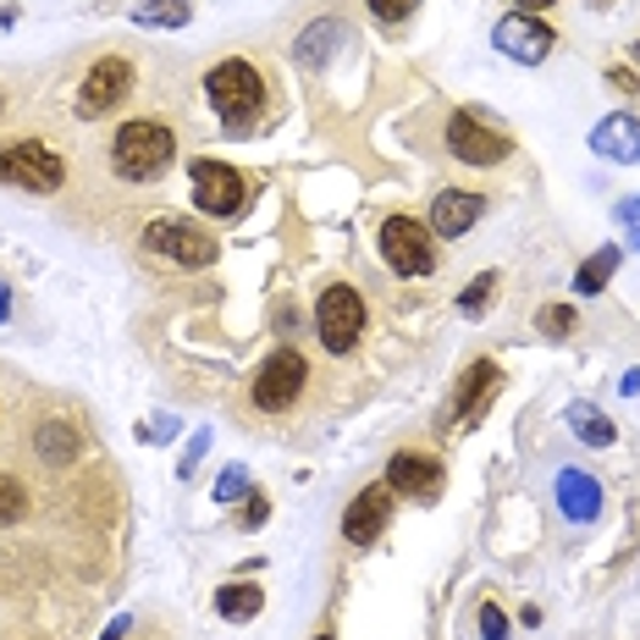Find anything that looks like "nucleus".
Here are the masks:
<instances>
[{
    "label": "nucleus",
    "mask_w": 640,
    "mask_h": 640,
    "mask_svg": "<svg viewBox=\"0 0 640 640\" xmlns=\"http://www.w3.org/2000/svg\"><path fill=\"white\" fill-rule=\"evenodd\" d=\"M177 156V139H171V128L166 122H122L117 128V139H111V166H117V177H128V182H156L160 171L171 166Z\"/></svg>",
    "instance_id": "f257e3e1"
},
{
    "label": "nucleus",
    "mask_w": 640,
    "mask_h": 640,
    "mask_svg": "<svg viewBox=\"0 0 640 640\" xmlns=\"http://www.w3.org/2000/svg\"><path fill=\"white\" fill-rule=\"evenodd\" d=\"M204 94H210V106H216L232 128H243V122L266 106V83H260V72H254L249 61H238V56L204 72Z\"/></svg>",
    "instance_id": "f03ea898"
},
{
    "label": "nucleus",
    "mask_w": 640,
    "mask_h": 640,
    "mask_svg": "<svg viewBox=\"0 0 640 640\" xmlns=\"http://www.w3.org/2000/svg\"><path fill=\"white\" fill-rule=\"evenodd\" d=\"M381 260H387L398 277H431V271H437L431 227H420L414 216H387V221H381Z\"/></svg>",
    "instance_id": "7ed1b4c3"
},
{
    "label": "nucleus",
    "mask_w": 640,
    "mask_h": 640,
    "mask_svg": "<svg viewBox=\"0 0 640 640\" xmlns=\"http://www.w3.org/2000/svg\"><path fill=\"white\" fill-rule=\"evenodd\" d=\"M0 182L11 188H28V193H56L67 182V166L56 150H44L39 139H22V144H6L0 150Z\"/></svg>",
    "instance_id": "20e7f679"
},
{
    "label": "nucleus",
    "mask_w": 640,
    "mask_h": 640,
    "mask_svg": "<svg viewBox=\"0 0 640 640\" xmlns=\"http://www.w3.org/2000/svg\"><path fill=\"white\" fill-rule=\"evenodd\" d=\"M304 381H310L304 353H299V348H277V353L260 364V376H254V409H266V414L293 409L299 392H304Z\"/></svg>",
    "instance_id": "39448f33"
},
{
    "label": "nucleus",
    "mask_w": 640,
    "mask_h": 640,
    "mask_svg": "<svg viewBox=\"0 0 640 640\" xmlns=\"http://www.w3.org/2000/svg\"><path fill=\"white\" fill-rule=\"evenodd\" d=\"M144 243L166 254V260H177V266H188V271H204V266H216V238L204 232V227H193V221H177V216H166V221H150L144 227Z\"/></svg>",
    "instance_id": "423d86ee"
},
{
    "label": "nucleus",
    "mask_w": 640,
    "mask_h": 640,
    "mask_svg": "<svg viewBox=\"0 0 640 640\" xmlns=\"http://www.w3.org/2000/svg\"><path fill=\"white\" fill-rule=\"evenodd\" d=\"M316 331L331 353H353V342L364 337V299L353 288H342V282L326 288L316 304Z\"/></svg>",
    "instance_id": "0eeeda50"
},
{
    "label": "nucleus",
    "mask_w": 640,
    "mask_h": 640,
    "mask_svg": "<svg viewBox=\"0 0 640 640\" xmlns=\"http://www.w3.org/2000/svg\"><path fill=\"white\" fill-rule=\"evenodd\" d=\"M188 177H193V204L204 216H238L249 204V188H243V177L227 160H204V156L188 160Z\"/></svg>",
    "instance_id": "6e6552de"
},
{
    "label": "nucleus",
    "mask_w": 640,
    "mask_h": 640,
    "mask_svg": "<svg viewBox=\"0 0 640 640\" xmlns=\"http://www.w3.org/2000/svg\"><path fill=\"white\" fill-rule=\"evenodd\" d=\"M497 392H502V370H497L491 359H476V364L464 370V381L453 387V403H448L442 426H453V420H459V426H480Z\"/></svg>",
    "instance_id": "1a4fd4ad"
},
{
    "label": "nucleus",
    "mask_w": 640,
    "mask_h": 640,
    "mask_svg": "<svg viewBox=\"0 0 640 640\" xmlns=\"http://www.w3.org/2000/svg\"><path fill=\"white\" fill-rule=\"evenodd\" d=\"M448 150L459 160H470V166H497V160H508V133L502 128H486L476 111H453V122H448Z\"/></svg>",
    "instance_id": "9d476101"
},
{
    "label": "nucleus",
    "mask_w": 640,
    "mask_h": 640,
    "mask_svg": "<svg viewBox=\"0 0 640 640\" xmlns=\"http://www.w3.org/2000/svg\"><path fill=\"white\" fill-rule=\"evenodd\" d=\"M133 89V67L122 56H100V67H89L83 89H78V117H106L111 106H122Z\"/></svg>",
    "instance_id": "9b49d317"
},
{
    "label": "nucleus",
    "mask_w": 640,
    "mask_h": 640,
    "mask_svg": "<svg viewBox=\"0 0 640 640\" xmlns=\"http://www.w3.org/2000/svg\"><path fill=\"white\" fill-rule=\"evenodd\" d=\"M491 39H497V50L513 56L519 67H536V61H547V50H552V28H547L541 17H530V11H508V17L491 28Z\"/></svg>",
    "instance_id": "f8f14e48"
},
{
    "label": "nucleus",
    "mask_w": 640,
    "mask_h": 640,
    "mask_svg": "<svg viewBox=\"0 0 640 640\" xmlns=\"http://www.w3.org/2000/svg\"><path fill=\"white\" fill-rule=\"evenodd\" d=\"M442 459H431V453H392V464H387V486H392V497H414V502H431V497H442Z\"/></svg>",
    "instance_id": "ddd939ff"
},
{
    "label": "nucleus",
    "mask_w": 640,
    "mask_h": 640,
    "mask_svg": "<svg viewBox=\"0 0 640 640\" xmlns=\"http://www.w3.org/2000/svg\"><path fill=\"white\" fill-rule=\"evenodd\" d=\"M387 524H392V486H387V480H381V486H364V491L348 502V513H342V536H348L353 547L376 541Z\"/></svg>",
    "instance_id": "4468645a"
},
{
    "label": "nucleus",
    "mask_w": 640,
    "mask_h": 640,
    "mask_svg": "<svg viewBox=\"0 0 640 640\" xmlns=\"http://www.w3.org/2000/svg\"><path fill=\"white\" fill-rule=\"evenodd\" d=\"M480 216H486V199L480 193H464V188H448V193H437V204H431V238H464L470 227H476Z\"/></svg>",
    "instance_id": "2eb2a0df"
},
{
    "label": "nucleus",
    "mask_w": 640,
    "mask_h": 640,
    "mask_svg": "<svg viewBox=\"0 0 640 640\" xmlns=\"http://www.w3.org/2000/svg\"><path fill=\"white\" fill-rule=\"evenodd\" d=\"M591 150L602 160H619V166H636L640 160V117L630 111H613L591 128Z\"/></svg>",
    "instance_id": "dca6fc26"
},
{
    "label": "nucleus",
    "mask_w": 640,
    "mask_h": 640,
    "mask_svg": "<svg viewBox=\"0 0 640 640\" xmlns=\"http://www.w3.org/2000/svg\"><path fill=\"white\" fill-rule=\"evenodd\" d=\"M558 508L574 519V524H591L602 513V486L586 476V470H563L558 476Z\"/></svg>",
    "instance_id": "f3484780"
},
{
    "label": "nucleus",
    "mask_w": 640,
    "mask_h": 640,
    "mask_svg": "<svg viewBox=\"0 0 640 640\" xmlns=\"http://www.w3.org/2000/svg\"><path fill=\"white\" fill-rule=\"evenodd\" d=\"M33 448H39L44 464H72V459H78V431L61 426V420H44V426L33 431Z\"/></svg>",
    "instance_id": "a211bd4d"
},
{
    "label": "nucleus",
    "mask_w": 640,
    "mask_h": 640,
    "mask_svg": "<svg viewBox=\"0 0 640 640\" xmlns=\"http://www.w3.org/2000/svg\"><path fill=\"white\" fill-rule=\"evenodd\" d=\"M260 608H266V591L249 586V580H232V586L216 591V613H221V619H254Z\"/></svg>",
    "instance_id": "6ab92c4d"
},
{
    "label": "nucleus",
    "mask_w": 640,
    "mask_h": 640,
    "mask_svg": "<svg viewBox=\"0 0 640 640\" xmlns=\"http://www.w3.org/2000/svg\"><path fill=\"white\" fill-rule=\"evenodd\" d=\"M613 271H619V243H602V249H597V254L574 271V293H586V299H591V293H602Z\"/></svg>",
    "instance_id": "aec40b11"
},
{
    "label": "nucleus",
    "mask_w": 640,
    "mask_h": 640,
    "mask_svg": "<svg viewBox=\"0 0 640 640\" xmlns=\"http://www.w3.org/2000/svg\"><path fill=\"white\" fill-rule=\"evenodd\" d=\"M569 426H574V437H586L591 448H613V437H619L613 420L597 414V403H574V409H569Z\"/></svg>",
    "instance_id": "412c9836"
},
{
    "label": "nucleus",
    "mask_w": 640,
    "mask_h": 640,
    "mask_svg": "<svg viewBox=\"0 0 640 640\" xmlns=\"http://www.w3.org/2000/svg\"><path fill=\"white\" fill-rule=\"evenodd\" d=\"M188 17H193V0H144V6L133 11L139 28H182Z\"/></svg>",
    "instance_id": "4be33fe9"
},
{
    "label": "nucleus",
    "mask_w": 640,
    "mask_h": 640,
    "mask_svg": "<svg viewBox=\"0 0 640 640\" xmlns=\"http://www.w3.org/2000/svg\"><path fill=\"white\" fill-rule=\"evenodd\" d=\"M536 331L552 337V342H563V337L574 331V310H569V304H541V310H536Z\"/></svg>",
    "instance_id": "5701e85b"
},
{
    "label": "nucleus",
    "mask_w": 640,
    "mask_h": 640,
    "mask_svg": "<svg viewBox=\"0 0 640 640\" xmlns=\"http://www.w3.org/2000/svg\"><path fill=\"white\" fill-rule=\"evenodd\" d=\"M28 513V486L17 476H0V524H17Z\"/></svg>",
    "instance_id": "b1692460"
},
{
    "label": "nucleus",
    "mask_w": 640,
    "mask_h": 640,
    "mask_svg": "<svg viewBox=\"0 0 640 640\" xmlns=\"http://www.w3.org/2000/svg\"><path fill=\"white\" fill-rule=\"evenodd\" d=\"M337 39H342V28H337V22H316V28L299 39V56H304V61H320V56H326Z\"/></svg>",
    "instance_id": "393cba45"
},
{
    "label": "nucleus",
    "mask_w": 640,
    "mask_h": 640,
    "mask_svg": "<svg viewBox=\"0 0 640 640\" xmlns=\"http://www.w3.org/2000/svg\"><path fill=\"white\" fill-rule=\"evenodd\" d=\"M491 293H497V271H480L476 282L464 288V299H459V310H464V316H480V310L491 304Z\"/></svg>",
    "instance_id": "a878e982"
},
{
    "label": "nucleus",
    "mask_w": 640,
    "mask_h": 640,
    "mask_svg": "<svg viewBox=\"0 0 640 640\" xmlns=\"http://www.w3.org/2000/svg\"><path fill=\"white\" fill-rule=\"evenodd\" d=\"M480 640H508V613L497 602H480Z\"/></svg>",
    "instance_id": "bb28decb"
},
{
    "label": "nucleus",
    "mask_w": 640,
    "mask_h": 640,
    "mask_svg": "<svg viewBox=\"0 0 640 640\" xmlns=\"http://www.w3.org/2000/svg\"><path fill=\"white\" fill-rule=\"evenodd\" d=\"M216 497H221V502H238V497H249V470H227V476L216 480Z\"/></svg>",
    "instance_id": "cd10ccee"
},
{
    "label": "nucleus",
    "mask_w": 640,
    "mask_h": 640,
    "mask_svg": "<svg viewBox=\"0 0 640 640\" xmlns=\"http://www.w3.org/2000/svg\"><path fill=\"white\" fill-rule=\"evenodd\" d=\"M414 6H420V0H370V11H376L381 22H403Z\"/></svg>",
    "instance_id": "c85d7f7f"
},
{
    "label": "nucleus",
    "mask_w": 640,
    "mask_h": 640,
    "mask_svg": "<svg viewBox=\"0 0 640 640\" xmlns=\"http://www.w3.org/2000/svg\"><path fill=\"white\" fill-rule=\"evenodd\" d=\"M608 78H613V83H619V89H624V94H630V100H640V83H636V78H630V72H624V67H613V72H608Z\"/></svg>",
    "instance_id": "c756f323"
},
{
    "label": "nucleus",
    "mask_w": 640,
    "mask_h": 640,
    "mask_svg": "<svg viewBox=\"0 0 640 640\" xmlns=\"http://www.w3.org/2000/svg\"><path fill=\"white\" fill-rule=\"evenodd\" d=\"M266 513H271V502H266V497H254V502H249V513H243V524H266Z\"/></svg>",
    "instance_id": "7c9ffc66"
},
{
    "label": "nucleus",
    "mask_w": 640,
    "mask_h": 640,
    "mask_svg": "<svg viewBox=\"0 0 640 640\" xmlns=\"http://www.w3.org/2000/svg\"><path fill=\"white\" fill-rule=\"evenodd\" d=\"M619 221H630V227H640V199H624V204H619Z\"/></svg>",
    "instance_id": "2f4dec72"
},
{
    "label": "nucleus",
    "mask_w": 640,
    "mask_h": 640,
    "mask_svg": "<svg viewBox=\"0 0 640 640\" xmlns=\"http://www.w3.org/2000/svg\"><path fill=\"white\" fill-rule=\"evenodd\" d=\"M619 392H624V398H636V392H640V370H630V376L619 381Z\"/></svg>",
    "instance_id": "473e14b6"
},
{
    "label": "nucleus",
    "mask_w": 640,
    "mask_h": 640,
    "mask_svg": "<svg viewBox=\"0 0 640 640\" xmlns=\"http://www.w3.org/2000/svg\"><path fill=\"white\" fill-rule=\"evenodd\" d=\"M519 11H547V6H558V0H513Z\"/></svg>",
    "instance_id": "72a5a7b5"
},
{
    "label": "nucleus",
    "mask_w": 640,
    "mask_h": 640,
    "mask_svg": "<svg viewBox=\"0 0 640 640\" xmlns=\"http://www.w3.org/2000/svg\"><path fill=\"white\" fill-rule=\"evenodd\" d=\"M122 636H128V619H117V624H111V630H106L100 640H122Z\"/></svg>",
    "instance_id": "f704fd0d"
},
{
    "label": "nucleus",
    "mask_w": 640,
    "mask_h": 640,
    "mask_svg": "<svg viewBox=\"0 0 640 640\" xmlns=\"http://www.w3.org/2000/svg\"><path fill=\"white\" fill-rule=\"evenodd\" d=\"M630 249H640V227H630Z\"/></svg>",
    "instance_id": "c9c22d12"
},
{
    "label": "nucleus",
    "mask_w": 640,
    "mask_h": 640,
    "mask_svg": "<svg viewBox=\"0 0 640 640\" xmlns=\"http://www.w3.org/2000/svg\"><path fill=\"white\" fill-rule=\"evenodd\" d=\"M636 56H640V39H636Z\"/></svg>",
    "instance_id": "e433bc0d"
},
{
    "label": "nucleus",
    "mask_w": 640,
    "mask_h": 640,
    "mask_svg": "<svg viewBox=\"0 0 640 640\" xmlns=\"http://www.w3.org/2000/svg\"><path fill=\"white\" fill-rule=\"evenodd\" d=\"M316 640H331V636H316Z\"/></svg>",
    "instance_id": "4c0bfd02"
}]
</instances>
